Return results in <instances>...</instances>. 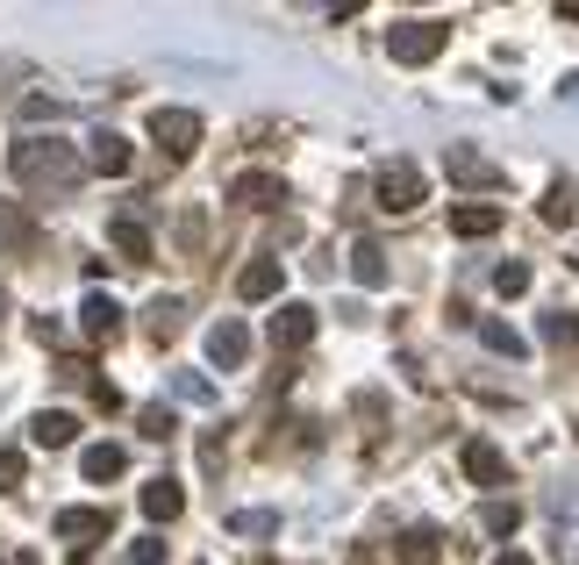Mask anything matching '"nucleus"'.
I'll use <instances>...</instances> for the list:
<instances>
[{"instance_id":"6e6552de","label":"nucleus","mask_w":579,"mask_h":565,"mask_svg":"<svg viewBox=\"0 0 579 565\" xmlns=\"http://www.w3.org/2000/svg\"><path fill=\"white\" fill-rule=\"evenodd\" d=\"M273 343H279V351H301V343H315V309H307V301H287V309L273 315Z\"/></svg>"},{"instance_id":"473e14b6","label":"nucleus","mask_w":579,"mask_h":565,"mask_svg":"<svg viewBox=\"0 0 579 565\" xmlns=\"http://www.w3.org/2000/svg\"><path fill=\"white\" fill-rule=\"evenodd\" d=\"M558 93H565V101L579 108V72H565V86H558Z\"/></svg>"},{"instance_id":"39448f33","label":"nucleus","mask_w":579,"mask_h":565,"mask_svg":"<svg viewBox=\"0 0 579 565\" xmlns=\"http://www.w3.org/2000/svg\"><path fill=\"white\" fill-rule=\"evenodd\" d=\"M229 201H237L243 215H273V208L287 201V179H273V172H237V187H229Z\"/></svg>"},{"instance_id":"412c9836","label":"nucleus","mask_w":579,"mask_h":565,"mask_svg":"<svg viewBox=\"0 0 579 565\" xmlns=\"http://www.w3.org/2000/svg\"><path fill=\"white\" fill-rule=\"evenodd\" d=\"M437 544H443V537L423 530V523H415V530H401V565H437V558H443Z\"/></svg>"},{"instance_id":"f03ea898","label":"nucleus","mask_w":579,"mask_h":565,"mask_svg":"<svg viewBox=\"0 0 579 565\" xmlns=\"http://www.w3.org/2000/svg\"><path fill=\"white\" fill-rule=\"evenodd\" d=\"M443 43H451V29H443V22H401V29L387 36V58H393V65H429Z\"/></svg>"},{"instance_id":"ddd939ff","label":"nucleus","mask_w":579,"mask_h":565,"mask_svg":"<svg viewBox=\"0 0 579 565\" xmlns=\"http://www.w3.org/2000/svg\"><path fill=\"white\" fill-rule=\"evenodd\" d=\"M451 229H458V237H494V229H501V208L458 201V208H451Z\"/></svg>"},{"instance_id":"cd10ccee","label":"nucleus","mask_w":579,"mask_h":565,"mask_svg":"<svg viewBox=\"0 0 579 565\" xmlns=\"http://www.w3.org/2000/svg\"><path fill=\"white\" fill-rule=\"evenodd\" d=\"M137 429L151 437V444H165V437H172V409H143V415H137Z\"/></svg>"},{"instance_id":"423d86ee","label":"nucleus","mask_w":579,"mask_h":565,"mask_svg":"<svg viewBox=\"0 0 579 565\" xmlns=\"http://www.w3.org/2000/svg\"><path fill=\"white\" fill-rule=\"evenodd\" d=\"M108 530H115V515H108V508H58V537H65L72 551H93Z\"/></svg>"},{"instance_id":"72a5a7b5","label":"nucleus","mask_w":579,"mask_h":565,"mask_svg":"<svg viewBox=\"0 0 579 565\" xmlns=\"http://www.w3.org/2000/svg\"><path fill=\"white\" fill-rule=\"evenodd\" d=\"M494 565H537V558H529V551H501Z\"/></svg>"},{"instance_id":"f3484780","label":"nucleus","mask_w":579,"mask_h":565,"mask_svg":"<svg viewBox=\"0 0 579 565\" xmlns=\"http://www.w3.org/2000/svg\"><path fill=\"white\" fill-rule=\"evenodd\" d=\"M187 508V494H179V480H151L143 487V515H151V523H172V515Z\"/></svg>"},{"instance_id":"4be33fe9","label":"nucleus","mask_w":579,"mask_h":565,"mask_svg":"<svg viewBox=\"0 0 579 565\" xmlns=\"http://www.w3.org/2000/svg\"><path fill=\"white\" fill-rule=\"evenodd\" d=\"M79 473H86V480H115V473H122V444H86Z\"/></svg>"},{"instance_id":"9b49d317","label":"nucleus","mask_w":579,"mask_h":565,"mask_svg":"<svg viewBox=\"0 0 579 565\" xmlns=\"http://www.w3.org/2000/svg\"><path fill=\"white\" fill-rule=\"evenodd\" d=\"M279 287H287V273H279V258H251V265L237 273V293H243V301H273Z\"/></svg>"},{"instance_id":"f257e3e1","label":"nucleus","mask_w":579,"mask_h":565,"mask_svg":"<svg viewBox=\"0 0 579 565\" xmlns=\"http://www.w3.org/2000/svg\"><path fill=\"white\" fill-rule=\"evenodd\" d=\"M8 165H15L22 187H65V179H79V143L72 137H22L8 151Z\"/></svg>"},{"instance_id":"c85d7f7f","label":"nucleus","mask_w":579,"mask_h":565,"mask_svg":"<svg viewBox=\"0 0 579 565\" xmlns=\"http://www.w3.org/2000/svg\"><path fill=\"white\" fill-rule=\"evenodd\" d=\"M172 394H179V401H201V409H207V401H215V387H207V379H193V373H179V379H172Z\"/></svg>"},{"instance_id":"1a4fd4ad","label":"nucleus","mask_w":579,"mask_h":565,"mask_svg":"<svg viewBox=\"0 0 579 565\" xmlns=\"http://www.w3.org/2000/svg\"><path fill=\"white\" fill-rule=\"evenodd\" d=\"M458 465H465V480H479V487H508V459L494 444H479V437L458 451Z\"/></svg>"},{"instance_id":"2f4dec72","label":"nucleus","mask_w":579,"mask_h":565,"mask_svg":"<svg viewBox=\"0 0 579 565\" xmlns=\"http://www.w3.org/2000/svg\"><path fill=\"white\" fill-rule=\"evenodd\" d=\"M129 565H165V544H158V537H143V544H129Z\"/></svg>"},{"instance_id":"f704fd0d","label":"nucleus","mask_w":579,"mask_h":565,"mask_svg":"<svg viewBox=\"0 0 579 565\" xmlns=\"http://www.w3.org/2000/svg\"><path fill=\"white\" fill-rule=\"evenodd\" d=\"M558 15H565V22H579V0H565V8H558Z\"/></svg>"},{"instance_id":"c756f323","label":"nucleus","mask_w":579,"mask_h":565,"mask_svg":"<svg viewBox=\"0 0 579 565\" xmlns=\"http://www.w3.org/2000/svg\"><path fill=\"white\" fill-rule=\"evenodd\" d=\"M544 337L551 343H579V315H544Z\"/></svg>"},{"instance_id":"a878e982","label":"nucleus","mask_w":579,"mask_h":565,"mask_svg":"<svg viewBox=\"0 0 579 565\" xmlns=\"http://www.w3.org/2000/svg\"><path fill=\"white\" fill-rule=\"evenodd\" d=\"M544 223H551V229L572 223V187H551V193H544Z\"/></svg>"},{"instance_id":"a211bd4d","label":"nucleus","mask_w":579,"mask_h":565,"mask_svg":"<svg viewBox=\"0 0 579 565\" xmlns=\"http://www.w3.org/2000/svg\"><path fill=\"white\" fill-rule=\"evenodd\" d=\"M451 179H458V187H501V172L487 165V158H473V151H465V143H458V151H451Z\"/></svg>"},{"instance_id":"0eeeda50","label":"nucleus","mask_w":579,"mask_h":565,"mask_svg":"<svg viewBox=\"0 0 579 565\" xmlns=\"http://www.w3.org/2000/svg\"><path fill=\"white\" fill-rule=\"evenodd\" d=\"M207 359H215V373H237V365L251 359V329H243L237 315H222V323L207 329Z\"/></svg>"},{"instance_id":"b1692460","label":"nucleus","mask_w":579,"mask_h":565,"mask_svg":"<svg viewBox=\"0 0 579 565\" xmlns=\"http://www.w3.org/2000/svg\"><path fill=\"white\" fill-rule=\"evenodd\" d=\"M479 523H487V537H515V530H523V508H515V501H494Z\"/></svg>"},{"instance_id":"6ab92c4d","label":"nucleus","mask_w":579,"mask_h":565,"mask_svg":"<svg viewBox=\"0 0 579 565\" xmlns=\"http://www.w3.org/2000/svg\"><path fill=\"white\" fill-rule=\"evenodd\" d=\"M479 343H487V351H494V359H529V343H523V329L494 323V315H487V323H479Z\"/></svg>"},{"instance_id":"f8f14e48","label":"nucleus","mask_w":579,"mask_h":565,"mask_svg":"<svg viewBox=\"0 0 579 565\" xmlns=\"http://www.w3.org/2000/svg\"><path fill=\"white\" fill-rule=\"evenodd\" d=\"M29 243H36V229H29V215H22V201H0V258L29 251Z\"/></svg>"},{"instance_id":"9d476101","label":"nucleus","mask_w":579,"mask_h":565,"mask_svg":"<svg viewBox=\"0 0 579 565\" xmlns=\"http://www.w3.org/2000/svg\"><path fill=\"white\" fill-rule=\"evenodd\" d=\"M86 165L108 172V179H122V172H129V137H115V129H93V137H86Z\"/></svg>"},{"instance_id":"2eb2a0df","label":"nucleus","mask_w":579,"mask_h":565,"mask_svg":"<svg viewBox=\"0 0 579 565\" xmlns=\"http://www.w3.org/2000/svg\"><path fill=\"white\" fill-rule=\"evenodd\" d=\"M79 323H86V337H115V329H122V309L108 301V293H86V301H79Z\"/></svg>"},{"instance_id":"393cba45","label":"nucleus","mask_w":579,"mask_h":565,"mask_svg":"<svg viewBox=\"0 0 579 565\" xmlns=\"http://www.w3.org/2000/svg\"><path fill=\"white\" fill-rule=\"evenodd\" d=\"M529 287V265H523V258H508V265H494V293H501V301H515V293H523Z\"/></svg>"},{"instance_id":"20e7f679","label":"nucleus","mask_w":579,"mask_h":565,"mask_svg":"<svg viewBox=\"0 0 579 565\" xmlns=\"http://www.w3.org/2000/svg\"><path fill=\"white\" fill-rule=\"evenodd\" d=\"M423 193H429V187H423V172H415V165H387V172L373 179V201L387 208V215H408Z\"/></svg>"},{"instance_id":"bb28decb","label":"nucleus","mask_w":579,"mask_h":565,"mask_svg":"<svg viewBox=\"0 0 579 565\" xmlns=\"http://www.w3.org/2000/svg\"><path fill=\"white\" fill-rule=\"evenodd\" d=\"M273 523H279V515H265V508H243V515H229V530H237V537H273Z\"/></svg>"},{"instance_id":"dca6fc26","label":"nucleus","mask_w":579,"mask_h":565,"mask_svg":"<svg viewBox=\"0 0 579 565\" xmlns=\"http://www.w3.org/2000/svg\"><path fill=\"white\" fill-rule=\"evenodd\" d=\"M115 251L129 258V265H151V229H143L137 215H115Z\"/></svg>"},{"instance_id":"5701e85b","label":"nucleus","mask_w":579,"mask_h":565,"mask_svg":"<svg viewBox=\"0 0 579 565\" xmlns=\"http://www.w3.org/2000/svg\"><path fill=\"white\" fill-rule=\"evenodd\" d=\"M179 315H187V309H179L172 293H165V301H151V323H143V329H151V343H172V337H179Z\"/></svg>"},{"instance_id":"7ed1b4c3","label":"nucleus","mask_w":579,"mask_h":565,"mask_svg":"<svg viewBox=\"0 0 579 565\" xmlns=\"http://www.w3.org/2000/svg\"><path fill=\"white\" fill-rule=\"evenodd\" d=\"M143 129H151V143H158V151H172V158H187L193 143H201V115H193V108H151Z\"/></svg>"},{"instance_id":"4468645a","label":"nucleus","mask_w":579,"mask_h":565,"mask_svg":"<svg viewBox=\"0 0 579 565\" xmlns=\"http://www.w3.org/2000/svg\"><path fill=\"white\" fill-rule=\"evenodd\" d=\"M29 437L43 451H58V444H72V437H79V423H72L65 409H43V415H29Z\"/></svg>"},{"instance_id":"aec40b11","label":"nucleus","mask_w":579,"mask_h":565,"mask_svg":"<svg viewBox=\"0 0 579 565\" xmlns=\"http://www.w3.org/2000/svg\"><path fill=\"white\" fill-rule=\"evenodd\" d=\"M351 279L358 287H387V251L379 243H351Z\"/></svg>"},{"instance_id":"7c9ffc66","label":"nucleus","mask_w":579,"mask_h":565,"mask_svg":"<svg viewBox=\"0 0 579 565\" xmlns=\"http://www.w3.org/2000/svg\"><path fill=\"white\" fill-rule=\"evenodd\" d=\"M22 487V451H0V494H15Z\"/></svg>"}]
</instances>
